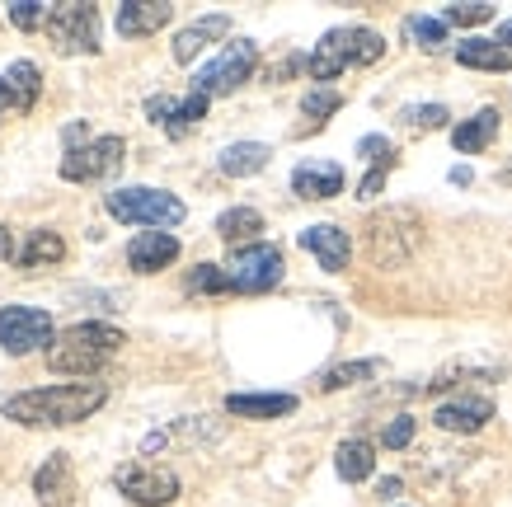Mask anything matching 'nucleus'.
<instances>
[{
  "label": "nucleus",
  "mask_w": 512,
  "mask_h": 507,
  "mask_svg": "<svg viewBox=\"0 0 512 507\" xmlns=\"http://www.w3.org/2000/svg\"><path fill=\"white\" fill-rule=\"evenodd\" d=\"M334 470H339L348 484H362V479L376 470V446L362 442V437H348V442L334 451Z\"/></svg>",
  "instance_id": "6ab92c4d"
},
{
  "label": "nucleus",
  "mask_w": 512,
  "mask_h": 507,
  "mask_svg": "<svg viewBox=\"0 0 512 507\" xmlns=\"http://www.w3.org/2000/svg\"><path fill=\"white\" fill-rule=\"evenodd\" d=\"M174 19V5L165 0H127L118 5V33L123 38H141V33H156Z\"/></svg>",
  "instance_id": "dca6fc26"
},
{
  "label": "nucleus",
  "mask_w": 512,
  "mask_h": 507,
  "mask_svg": "<svg viewBox=\"0 0 512 507\" xmlns=\"http://www.w3.org/2000/svg\"><path fill=\"white\" fill-rule=\"evenodd\" d=\"M404 33H409L419 47H428V52L447 43V24H442V19H428V15H409L404 19Z\"/></svg>",
  "instance_id": "cd10ccee"
},
{
  "label": "nucleus",
  "mask_w": 512,
  "mask_h": 507,
  "mask_svg": "<svg viewBox=\"0 0 512 507\" xmlns=\"http://www.w3.org/2000/svg\"><path fill=\"white\" fill-rule=\"evenodd\" d=\"M301 249H311L325 273H343L348 268V254H353V240L339 226H306L301 231Z\"/></svg>",
  "instance_id": "4468645a"
},
{
  "label": "nucleus",
  "mask_w": 512,
  "mask_h": 507,
  "mask_svg": "<svg viewBox=\"0 0 512 507\" xmlns=\"http://www.w3.org/2000/svg\"><path fill=\"white\" fill-rule=\"evenodd\" d=\"M381 188H386V165H381V169H372V174H367V179L357 184V198H376Z\"/></svg>",
  "instance_id": "e433bc0d"
},
{
  "label": "nucleus",
  "mask_w": 512,
  "mask_h": 507,
  "mask_svg": "<svg viewBox=\"0 0 512 507\" xmlns=\"http://www.w3.org/2000/svg\"><path fill=\"white\" fill-rule=\"evenodd\" d=\"M127 141L123 137H94L85 146H71L62 155V179L66 184H90V179H109L113 169L123 165Z\"/></svg>",
  "instance_id": "9d476101"
},
{
  "label": "nucleus",
  "mask_w": 512,
  "mask_h": 507,
  "mask_svg": "<svg viewBox=\"0 0 512 507\" xmlns=\"http://www.w3.org/2000/svg\"><path fill=\"white\" fill-rule=\"evenodd\" d=\"M381 52H386V43H381L376 29H329L325 38H320V47L306 57V71H311L315 80H334V76H343L348 66L381 62Z\"/></svg>",
  "instance_id": "7ed1b4c3"
},
{
  "label": "nucleus",
  "mask_w": 512,
  "mask_h": 507,
  "mask_svg": "<svg viewBox=\"0 0 512 507\" xmlns=\"http://www.w3.org/2000/svg\"><path fill=\"white\" fill-rule=\"evenodd\" d=\"M66 240L57 231H29L24 249H19V268H43V263H62Z\"/></svg>",
  "instance_id": "b1692460"
},
{
  "label": "nucleus",
  "mask_w": 512,
  "mask_h": 507,
  "mask_svg": "<svg viewBox=\"0 0 512 507\" xmlns=\"http://www.w3.org/2000/svg\"><path fill=\"white\" fill-rule=\"evenodd\" d=\"M226 33H231V15H202L198 24H188V29L174 38V62L188 66L212 38H226Z\"/></svg>",
  "instance_id": "f3484780"
},
{
  "label": "nucleus",
  "mask_w": 512,
  "mask_h": 507,
  "mask_svg": "<svg viewBox=\"0 0 512 507\" xmlns=\"http://www.w3.org/2000/svg\"><path fill=\"white\" fill-rule=\"evenodd\" d=\"M146 113H151V123H170L174 99H170V94H156V99H146Z\"/></svg>",
  "instance_id": "c9c22d12"
},
{
  "label": "nucleus",
  "mask_w": 512,
  "mask_h": 507,
  "mask_svg": "<svg viewBox=\"0 0 512 507\" xmlns=\"http://www.w3.org/2000/svg\"><path fill=\"white\" fill-rule=\"evenodd\" d=\"M33 493H38V503L43 507H66L71 498H76V470H71V456H66V451H52V456L38 465Z\"/></svg>",
  "instance_id": "9b49d317"
},
{
  "label": "nucleus",
  "mask_w": 512,
  "mask_h": 507,
  "mask_svg": "<svg viewBox=\"0 0 512 507\" xmlns=\"http://www.w3.org/2000/svg\"><path fill=\"white\" fill-rule=\"evenodd\" d=\"M489 418H494V404L484 400V395H461V400L437 404L433 423L442 432H480Z\"/></svg>",
  "instance_id": "2eb2a0df"
},
{
  "label": "nucleus",
  "mask_w": 512,
  "mask_h": 507,
  "mask_svg": "<svg viewBox=\"0 0 512 507\" xmlns=\"http://www.w3.org/2000/svg\"><path fill=\"white\" fill-rule=\"evenodd\" d=\"M5 108H10V85H5V76H0V118H5Z\"/></svg>",
  "instance_id": "ea45409f"
},
{
  "label": "nucleus",
  "mask_w": 512,
  "mask_h": 507,
  "mask_svg": "<svg viewBox=\"0 0 512 507\" xmlns=\"http://www.w3.org/2000/svg\"><path fill=\"white\" fill-rule=\"evenodd\" d=\"M47 38L57 52H99V10L94 5H57L47 15Z\"/></svg>",
  "instance_id": "1a4fd4ad"
},
{
  "label": "nucleus",
  "mask_w": 512,
  "mask_h": 507,
  "mask_svg": "<svg viewBox=\"0 0 512 507\" xmlns=\"http://www.w3.org/2000/svg\"><path fill=\"white\" fill-rule=\"evenodd\" d=\"M5 85H10V113H29L38 104V94H43V76H38V66L33 62H15L5 71Z\"/></svg>",
  "instance_id": "412c9836"
},
{
  "label": "nucleus",
  "mask_w": 512,
  "mask_h": 507,
  "mask_svg": "<svg viewBox=\"0 0 512 507\" xmlns=\"http://www.w3.org/2000/svg\"><path fill=\"white\" fill-rule=\"evenodd\" d=\"M498 137V113L494 108H480L475 118H466V123L451 132V141H456V151H466V155H475V151H484L489 141Z\"/></svg>",
  "instance_id": "4be33fe9"
},
{
  "label": "nucleus",
  "mask_w": 512,
  "mask_h": 507,
  "mask_svg": "<svg viewBox=\"0 0 512 507\" xmlns=\"http://www.w3.org/2000/svg\"><path fill=\"white\" fill-rule=\"evenodd\" d=\"M113 484H118V493H123L127 503H137V507H165L179 498V475L165 470V465H151V461L123 465V470L113 475Z\"/></svg>",
  "instance_id": "0eeeda50"
},
{
  "label": "nucleus",
  "mask_w": 512,
  "mask_h": 507,
  "mask_svg": "<svg viewBox=\"0 0 512 507\" xmlns=\"http://www.w3.org/2000/svg\"><path fill=\"white\" fill-rule=\"evenodd\" d=\"M400 493V479H381V498H395Z\"/></svg>",
  "instance_id": "58836bf2"
},
{
  "label": "nucleus",
  "mask_w": 512,
  "mask_h": 507,
  "mask_svg": "<svg viewBox=\"0 0 512 507\" xmlns=\"http://www.w3.org/2000/svg\"><path fill=\"white\" fill-rule=\"evenodd\" d=\"M188 292H231V273L221 268V263H198L193 273H188Z\"/></svg>",
  "instance_id": "c85d7f7f"
},
{
  "label": "nucleus",
  "mask_w": 512,
  "mask_h": 507,
  "mask_svg": "<svg viewBox=\"0 0 512 507\" xmlns=\"http://www.w3.org/2000/svg\"><path fill=\"white\" fill-rule=\"evenodd\" d=\"M198 118H207V94H188V99H179V104H174V113H170V123H165V127H170V137H184Z\"/></svg>",
  "instance_id": "bb28decb"
},
{
  "label": "nucleus",
  "mask_w": 512,
  "mask_h": 507,
  "mask_svg": "<svg viewBox=\"0 0 512 507\" xmlns=\"http://www.w3.org/2000/svg\"><path fill=\"white\" fill-rule=\"evenodd\" d=\"M456 62L475 66V71H508L512 52L498 43V38H466V43L456 47Z\"/></svg>",
  "instance_id": "a211bd4d"
},
{
  "label": "nucleus",
  "mask_w": 512,
  "mask_h": 507,
  "mask_svg": "<svg viewBox=\"0 0 512 507\" xmlns=\"http://www.w3.org/2000/svg\"><path fill=\"white\" fill-rule=\"evenodd\" d=\"M123 348V329H113L104 320H80L57 329L52 348H47V367L62 376H94L104 371Z\"/></svg>",
  "instance_id": "f03ea898"
},
{
  "label": "nucleus",
  "mask_w": 512,
  "mask_h": 507,
  "mask_svg": "<svg viewBox=\"0 0 512 507\" xmlns=\"http://www.w3.org/2000/svg\"><path fill=\"white\" fill-rule=\"evenodd\" d=\"M109 385L104 381H62V385H38V390H19L0 404V414L24 423V428H71L80 418L104 409Z\"/></svg>",
  "instance_id": "f257e3e1"
},
{
  "label": "nucleus",
  "mask_w": 512,
  "mask_h": 507,
  "mask_svg": "<svg viewBox=\"0 0 512 507\" xmlns=\"http://www.w3.org/2000/svg\"><path fill=\"white\" fill-rule=\"evenodd\" d=\"M0 259H19V254H15V235L5 231V226H0Z\"/></svg>",
  "instance_id": "4c0bfd02"
},
{
  "label": "nucleus",
  "mask_w": 512,
  "mask_h": 507,
  "mask_svg": "<svg viewBox=\"0 0 512 507\" xmlns=\"http://www.w3.org/2000/svg\"><path fill=\"white\" fill-rule=\"evenodd\" d=\"M47 15H52V10H47L43 0H15V5H10V24H15V29H47Z\"/></svg>",
  "instance_id": "c756f323"
},
{
  "label": "nucleus",
  "mask_w": 512,
  "mask_h": 507,
  "mask_svg": "<svg viewBox=\"0 0 512 507\" xmlns=\"http://www.w3.org/2000/svg\"><path fill=\"white\" fill-rule=\"evenodd\" d=\"M268 146L264 141H235V146H226L221 151V174H231V179H245V174H259V169L268 165Z\"/></svg>",
  "instance_id": "aec40b11"
},
{
  "label": "nucleus",
  "mask_w": 512,
  "mask_h": 507,
  "mask_svg": "<svg viewBox=\"0 0 512 507\" xmlns=\"http://www.w3.org/2000/svg\"><path fill=\"white\" fill-rule=\"evenodd\" d=\"M343 108V94L339 90H311L306 94V104H301V113L306 118H315V123H325L329 113H339Z\"/></svg>",
  "instance_id": "2f4dec72"
},
{
  "label": "nucleus",
  "mask_w": 512,
  "mask_h": 507,
  "mask_svg": "<svg viewBox=\"0 0 512 507\" xmlns=\"http://www.w3.org/2000/svg\"><path fill=\"white\" fill-rule=\"evenodd\" d=\"M357 155H362V160H372V165L381 169V165H390V155H395V151H390L386 137H362V141H357Z\"/></svg>",
  "instance_id": "72a5a7b5"
},
{
  "label": "nucleus",
  "mask_w": 512,
  "mask_h": 507,
  "mask_svg": "<svg viewBox=\"0 0 512 507\" xmlns=\"http://www.w3.org/2000/svg\"><path fill=\"white\" fill-rule=\"evenodd\" d=\"M409 437H414V418H395V423H386V432H381V446L400 451V446H409Z\"/></svg>",
  "instance_id": "f704fd0d"
},
{
  "label": "nucleus",
  "mask_w": 512,
  "mask_h": 507,
  "mask_svg": "<svg viewBox=\"0 0 512 507\" xmlns=\"http://www.w3.org/2000/svg\"><path fill=\"white\" fill-rule=\"evenodd\" d=\"M104 207H109V216H118L123 226H151V231H170V226H179L188 216V207L174 193H165V188H113L109 198H104Z\"/></svg>",
  "instance_id": "20e7f679"
},
{
  "label": "nucleus",
  "mask_w": 512,
  "mask_h": 507,
  "mask_svg": "<svg viewBox=\"0 0 512 507\" xmlns=\"http://www.w3.org/2000/svg\"><path fill=\"white\" fill-rule=\"evenodd\" d=\"M484 19H494V5H484V0H470V5H447L442 24H484Z\"/></svg>",
  "instance_id": "473e14b6"
},
{
  "label": "nucleus",
  "mask_w": 512,
  "mask_h": 507,
  "mask_svg": "<svg viewBox=\"0 0 512 507\" xmlns=\"http://www.w3.org/2000/svg\"><path fill=\"white\" fill-rule=\"evenodd\" d=\"M52 315L38 306H0V348L10 357H29L38 348H52Z\"/></svg>",
  "instance_id": "39448f33"
},
{
  "label": "nucleus",
  "mask_w": 512,
  "mask_h": 507,
  "mask_svg": "<svg viewBox=\"0 0 512 507\" xmlns=\"http://www.w3.org/2000/svg\"><path fill=\"white\" fill-rule=\"evenodd\" d=\"M498 43H508V52H512V19L508 24H498Z\"/></svg>",
  "instance_id": "a19ab883"
},
{
  "label": "nucleus",
  "mask_w": 512,
  "mask_h": 507,
  "mask_svg": "<svg viewBox=\"0 0 512 507\" xmlns=\"http://www.w3.org/2000/svg\"><path fill=\"white\" fill-rule=\"evenodd\" d=\"M179 259V240L170 231H141L132 245H127V268L132 273H160Z\"/></svg>",
  "instance_id": "f8f14e48"
},
{
  "label": "nucleus",
  "mask_w": 512,
  "mask_h": 507,
  "mask_svg": "<svg viewBox=\"0 0 512 507\" xmlns=\"http://www.w3.org/2000/svg\"><path fill=\"white\" fill-rule=\"evenodd\" d=\"M400 118H404V127H423V132H433V127L447 123L451 113H447L442 104H409V108L400 113Z\"/></svg>",
  "instance_id": "7c9ffc66"
},
{
  "label": "nucleus",
  "mask_w": 512,
  "mask_h": 507,
  "mask_svg": "<svg viewBox=\"0 0 512 507\" xmlns=\"http://www.w3.org/2000/svg\"><path fill=\"white\" fill-rule=\"evenodd\" d=\"M264 231V216L254 212V207H231V212L217 216V235L226 245H240V240H254V235Z\"/></svg>",
  "instance_id": "393cba45"
},
{
  "label": "nucleus",
  "mask_w": 512,
  "mask_h": 507,
  "mask_svg": "<svg viewBox=\"0 0 512 507\" xmlns=\"http://www.w3.org/2000/svg\"><path fill=\"white\" fill-rule=\"evenodd\" d=\"M226 409L235 418H282L296 409V395H231Z\"/></svg>",
  "instance_id": "5701e85b"
},
{
  "label": "nucleus",
  "mask_w": 512,
  "mask_h": 507,
  "mask_svg": "<svg viewBox=\"0 0 512 507\" xmlns=\"http://www.w3.org/2000/svg\"><path fill=\"white\" fill-rule=\"evenodd\" d=\"M292 193L296 198H334V193H343V165H334V160H306V165L292 169Z\"/></svg>",
  "instance_id": "ddd939ff"
},
{
  "label": "nucleus",
  "mask_w": 512,
  "mask_h": 507,
  "mask_svg": "<svg viewBox=\"0 0 512 507\" xmlns=\"http://www.w3.org/2000/svg\"><path fill=\"white\" fill-rule=\"evenodd\" d=\"M372 376H381V362H376V357H367V362H343V367L320 376V390H343V385L372 381Z\"/></svg>",
  "instance_id": "a878e982"
},
{
  "label": "nucleus",
  "mask_w": 512,
  "mask_h": 507,
  "mask_svg": "<svg viewBox=\"0 0 512 507\" xmlns=\"http://www.w3.org/2000/svg\"><path fill=\"white\" fill-rule=\"evenodd\" d=\"M226 273H231V292H268L282 282V249L264 245V240L240 245L226 263Z\"/></svg>",
  "instance_id": "6e6552de"
},
{
  "label": "nucleus",
  "mask_w": 512,
  "mask_h": 507,
  "mask_svg": "<svg viewBox=\"0 0 512 507\" xmlns=\"http://www.w3.org/2000/svg\"><path fill=\"white\" fill-rule=\"evenodd\" d=\"M254 62H259V47L249 43V38H235V43H226L221 57H212V62L193 76V94H207V99H212V94H231L235 85L249 80Z\"/></svg>",
  "instance_id": "423d86ee"
}]
</instances>
